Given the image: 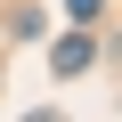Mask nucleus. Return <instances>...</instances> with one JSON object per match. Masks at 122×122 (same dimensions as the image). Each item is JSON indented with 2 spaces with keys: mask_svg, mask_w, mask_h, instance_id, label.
<instances>
[{
  "mask_svg": "<svg viewBox=\"0 0 122 122\" xmlns=\"http://www.w3.org/2000/svg\"><path fill=\"white\" fill-rule=\"evenodd\" d=\"M65 16H73V25H98V16H106V0H65Z\"/></svg>",
  "mask_w": 122,
  "mask_h": 122,
  "instance_id": "2",
  "label": "nucleus"
},
{
  "mask_svg": "<svg viewBox=\"0 0 122 122\" xmlns=\"http://www.w3.org/2000/svg\"><path fill=\"white\" fill-rule=\"evenodd\" d=\"M90 57H98V41H90V33H65V41H49V73L65 81V73H81V65H90Z\"/></svg>",
  "mask_w": 122,
  "mask_h": 122,
  "instance_id": "1",
  "label": "nucleus"
}]
</instances>
